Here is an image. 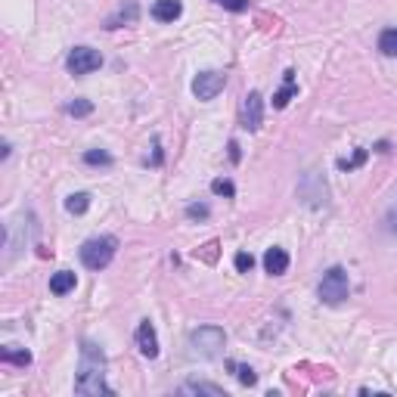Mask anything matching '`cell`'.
<instances>
[{
    "instance_id": "8",
    "label": "cell",
    "mask_w": 397,
    "mask_h": 397,
    "mask_svg": "<svg viewBox=\"0 0 397 397\" xmlns=\"http://www.w3.org/2000/svg\"><path fill=\"white\" fill-rule=\"evenodd\" d=\"M136 347H140V354L149 360L159 357V335H155V326L149 320H143L140 326H136Z\"/></svg>"
},
{
    "instance_id": "12",
    "label": "cell",
    "mask_w": 397,
    "mask_h": 397,
    "mask_svg": "<svg viewBox=\"0 0 397 397\" xmlns=\"http://www.w3.org/2000/svg\"><path fill=\"white\" fill-rule=\"evenodd\" d=\"M74 283H78V279H74L72 270H56L53 276H50V292L62 298V295H68V292L74 289Z\"/></svg>"
},
{
    "instance_id": "3",
    "label": "cell",
    "mask_w": 397,
    "mask_h": 397,
    "mask_svg": "<svg viewBox=\"0 0 397 397\" xmlns=\"http://www.w3.org/2000/svg\"><path fill=\"white\" fill-rule=\"evenodd\" d=\"M351 292V283H347V270L345 267H329L323 273L320 285H316V295H320L323 304H341Z\"/></svg>"
},
{
    "instance_id": "22",
    "label": "cell",
    "mask_w": 397,
    "mask_h": 397,
    "mask_svg": "<svg viewBox=\"0 0 397 397\" xmlns=\"http://www.w3.org/2000/svg\"><path fill=\"white\" fill-rule=\"evenodd\" d=\"M84 161L87 165H112V155L109 152H103V149H87L84 152Z\"/></svg>"
},
{
    "instance_id": "10",
    "label": "cell",
    "mask_w": 397,
    "mask_h": 397,
    "mask_svg": "<svg viewBox=\"0 0 397 397\" xmlns=\"http://www.w3.org/2000/svg\"><path fill=\"white\" fill-rule=\"evenodd\" d=\"M298 93V84H295V72H285L283 74V87H279L276 93H273V109H285V105L292 103V96Z\"/></svg>"
},
{
    "instance_id": "27",
    "label": "cell",
    "mask_w": 397,
    "mask_h": 397,
    "mask_svg": "<svg viewBox=\"0 0 397 397\" xmlns=\"http://www.w3.org/2000/svg\"><path fill=\"white\" fill-rule=\"evenodd\" d=\"M230 159H233V161H239V143H230Z\"/></svg>"
},
{
    "instance_id": "7",
    "label": "cell",
    "mask_w": 397,
    "mask_h": 397,
    "mask_svg": "<svg viewBox=\"0 0 397 397\" xmlns=\"http://www.w3.org/2000/svg\"><path fill=\"white\" fill-rule=\"evenodd\" d=\"M264 121V96L258 90H248L242 99V112H239V124L245 130H258Z\"/></svg>"
},
{
    "instance_id": "15",
    "label": "cell",
    "mask_w": 397,
    "mask_h": 397,
    "mask_svg": "<svg viewBox=\"0 0 397 397\" xmlns=\"http://www.w3.org/2000/svg\"><path fill=\"white\" fill-rule=\"evenodd\" d=\"M90 208V192H72V196L65 198V211L68 214H84V211Z\"/></svg>"
},
{
    "instance_id": "2",
    "label": "cell",
    "mask_w": 397,
    "mask_h": 397,
    "mask_svg": "<svg viewBox=\"0 0 397 397\" xmlns=\"http://www.w3.org/2000/svg\"><path fill=\"white\" fill-rule=\"evenodd\" d=\"M118 252V239L115 236H93V239H87L84 245L78 248V258L81 264L87 267V270H105V267L112 264V258H115Z\"/></svg>"
},
{
    "instance_id": "16",
    "label": "cell",
    "mask_w": 397,
    "mask_h": 397,
    "mask_svg": "<svg viewBox=\"0 0 397 397\" xmlns=\"http://www.w3.org/2000/svg\"><path fill=\"white\" fill-rule=\"evenodd\" d=\"M65 112L72 118H87L93 112V103H90V99H84V96H74V99H68V103H65Z\"/></svg>"
},
{
    "instance_id": "18",
    "label": "cell",
    "mask_w": 397,
    "mask_h": 397,
    "mask_svg": "<svg viewBox=\"0 0 397 397\" xmlns=\"http://www.w3.org/2000/svg\"><path fill=\"white\" fill-rule=\"evenodd\" d=\"M366 155H369V152H366L363 146H360V149H354V155H351V159H338V171H354V167H360V165H363V161H366Z\"/></svg>"
},
{
    "instance_id": "13",
    "label": "cell",
    "mask_w": 397,
    "mask_h": 397,
    "mask_svg": "<svg viewBox=\"0 0 397 397\" xmlns=\"http://www.w3.org/2000/svg\"><path fill=\"white\" fill-rule=\"evenodd\" d=\"M180 394H211V397H227L221 385H211V382H186L180 385Z\"/></svg>"
},
{
    "instance_id": "21",
    "label": "cell",
    "mask_w": 397,
    "mask_h": 397,
    "mask_svg": "<svg viewBox=\"0 0 397 397\" xmlns=\"http://www.w3.org/2000/svg\"><path fill=\"white\" fill-rule=\"evenodd\" d=\"M227 366H233V369H236V376H239V382H242V385H248V388H252V385L258 382V372H254L252 366H239V363H233V360H230Z\"/></svg>"
},
{
    "instance_id": "4",
    "label": "cell",
    "mask_w": 397,
    "mask_h": 397,
    "mask_svg": "<svg viewBox=\"0 0 397 397\" xmlns=\"http://www.w3.org/2000/svg\"><path fill=\"white\" fill-rule=\"evenodd\" d=\"M190 345H192V354L211 360V357H221L223 345H227V335L217 326H198L190 332Z\"/></svg>"
},
{
    "instance_id": "26",
    "label": "cell",
    "mask_w": 397,
    "mask_h": 397,
    "mask_svg": "<svg viewBox=\"0 0 397 397\" xmlns=\"http://www.w3.org/2000/svg\"><path fill=\"white\" fill-rule=\"evenodd\" d=\"M196 258H202V261H208V264H214L217 261V242H208V245H202L196 252Z\"/></svg>"
},
{
    "instance_id": "17",
    "label": "cell",
    "mask_w": 397,
    "mask_h": 397,
    "mask_svg": "<svg viewBox=\"0 0 397 397\" xmlns=\"http://www.w3.org/2000/svg\"><path fill=\"white\" fill-rule=\"evenodd\" d=\"M378 50L385 56H397V28H385L378 34Z\"/></svg>"
},
{
    "instance_id": "24",
    "label": "cell",
    "mask_w": 397,
    "mask_h": 397,
    "mask_svg": "<svg viewBox=\"0 0 397 397\" xmlns=\"http://www.w3.org/2000/svg\"><path fill=\"white\" fill-rule=\"evenodd\" d=\"M211 3L223 6V10H230V12H245L248 10V0H211Z\"/></svg>"
},
{
    "instance_id": "14",
    "label": "cell",
    "mask_w": 397,
    "mask_h": 397,
    "mask_svg": "<svg viewBox=\"0 0 397 397\" xmlns=\"http://www.w3.org/2000/svg\"><path fill=\"white\" fill-rule=\"evenodd\" d=\"M0 360H3V363H12V366H28L31 363V354L25 351V347L6 345V347H0Z\"/></svg>"
},
{
    "instance_id": "5",
    "label": "cell",
    "mask_w": 397,
    "mask_h": 397,
    "mask_svg": "<svg viewBox=\"0 0 397 397\" xmlns=\"http://www.w3.org/2000/svg\"><path fill=\"white\" fill-rule=\"evenodd\" d=\"M99 65H103V56H99V50H93V47H74L65 59V68L72 74H78V78L81 74L96 72Z\"/></svg>"
},
{
    "instance_id": "25",
    "label": "cell",
    "mask_w": 397,
    "mask_h": 397,
    "mask_svg": "<svg viewBox=\"0 0 397 397\" xmlns=\"http://www.w3.org/2000/svg\"><path fill=\"white\" fill-rule=\"evenodd\" d=\"M233 264H236V270H239V273H248V270L254 267V258H252L248 252H239V254L233 258Z\"/></svg>"
},
{
    "instance_id": "20",
    "label": "cell",
    "mask_w": 397,
    "mask_h": 397,
    "mask_svg": "<svg viewBox=\"0 0 397 397\" xmlns=\"http://www.w3.org/2000/svg\"><path fill=\"white\" fill-rule=\"evenodd\" d=\"M121 22H136V3L128 6V12H118V16H112L109 22H105V28H121Z\"/></svg>"
},
{
    "instance_id": "9",
    "label": "cell",
    "mask_w": 397,
    "mask_h": 397,
    "mask_svg": "<svg viewBox=\"0 0 397 397\" xmlns=\"http://www.w3.org/2000/svg\"><path fill=\"white\" fill-rule=\"evenodd\" d=\"M264 270L270 273V276H283L285 270H289V252L285 248H267V254H264Z\"/></svg>"
},
{
    "instance_id": "11",
    "label": "cell",
    "mask_w": 397,
    "mask_h": 397,
    "mask_svg": "<svg viewBox=\"0 0 397 397\" xmlns=\"http://www.w3.org/2000/svg\"><path fill=\"white\" fill-rule=\"evenodd\" d=\"M180 12H183V3H180V0H155L152 3L155 22H174V19H180Z\"/></svg>"
},
{
    "instance_id": "23",
    "label": "cell",
    "mask_w": 397,
    "mask_h": 397,
    "mask_svg": "<svg viewBox=\"0 0 397 397\" xmlns=\"http://www.w3.org/2000/svg\"><path fill=\"white\" fill-rule=\"evenodd\" d=\"M208 214H211L208 205H198V202L186 205V217H190V221H208Z\"/></svg>"
},
{
    "instance_id": "1",
    "label": "cell",
    "mask_w": 397,
    "mask_h": 397,
    "mask_svg": "<svg viewBox=\"0 0 397 397\" xmlns=\"http://www.w3.org/2000/svg\"><path fill=\"white\" fill-rule=\"evenodd\" d=\"M74 394H115V391L105 385V357L93 341L81 345V366H78V378H74Z\"/></svg>"
},
{
    "instance_id": "6",
    "label": "cell",
    "mask_w": 397,
    "mask_h": 397,
    "mask_svg": "<svg viewBox=\"0 0 397 397\" xmlns=\"http://www.w3.org/2000/svg\"><path fill=\"white\" fill-rule=\"evenodd\" d=\"M223 87H227V74L223 72H198L196 78H192V96L208 103V99H214Z\"/></svg>"
},
{
    "instance_id": "19",
    "label": "cell",
    "mask_w": 397,
    "mask_h": 397,
    "mask_svg": "<svg viewBox=\"0 0 397 397\" xmlns=\"http://www.w3.org/2000/svg\"><path fill=\"white\" fill-rule=\"evenodd\" d=\"M211 192H214V196H223V198H233L236 196V186H233V180L217 177V180H211Z\"/></svg>"
}]
</instances>
